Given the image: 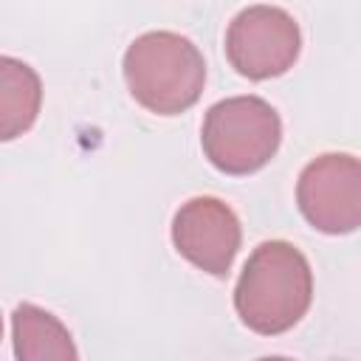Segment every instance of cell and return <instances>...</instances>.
Masks as SVG:
<instances>
[{
	"instance_id": "cell-1",
	"label": "cell",
	"mask_w": 361,
	"mask_h": 361,
	"mask_svg": "<svg viewBox=\"0 0 361 361\" xmlns=\"http://www.w3.org/2000/svg\"><path fill=\"white\" fill-rule=\"evenodd\" d=\"M313 271L307 257L285 240L259 243L234 285V307L243 324L259 336L290 330L310 307Z\"/></svg>"
},
{
	"instance_id": "cell-2",
	"label": "cell",
	"mask_w": 361,
	"mask_h": 361,
	"mask_svg": "<svg viewBox=\"0 0 361 361\" xmlns=\"http://www.w3.org/2000/svg\"><path fill=\"white\" fill-rule=\"evenodd\" d=\"M124 79L141 107L158 116H178L200 99L206 62L189 37L147 31L124 51Z\"/></svg>"
},
{
	"instance_id": "cell-3",
	"label": "cell",
	"mask_w": 361,
	"mask_h": 361,
	"mask_svg": "<svg viewBox=\"0 0 361 361\" xmlns=\"http://www.w3.org/2000/svg\"><path fill=\"white\" fill-rule=\"evenodd\" d=\"M279 113L259 96L220 99L206 110L200 144L209 164L226 175H251L279 149Z\"/></svg>"
},
{
	"instance_id": "cell-4",
	"label": "cell",
	"mask_w": 361,
	"mask_h": 361,
	"mask_svg": "<svg viewBox=\"0 0 361 361\" xmlns=\"http://www.w3.org/2000/svg\"><path fill=\"white\" fill-rule=\"evenodd\" d=\"M302 51L299 23L279 6H248L226 31V56L240 76L274 79L293 68Z\"/></svg>"
},
{
	"instance_id": "cell-5",
	"label": "cell",
	"mask_w": 361,
	"mask_h": 361,
	"mask_svg": "<svg viewBox=\"0 0 361 361\" xmlns=\"http://www.w3.org/2000/svg\"><path fill=\"white\" fill-rule=\"evenodd\" d=\"M296 203L316 231L350 234L361 228V158L350 152L313 158L299 172Z\"/></svg>"
},
{
	"instance_id": "cell-6",
	"label": "cell",
	"mask_w": 361,
	"mask_h": 361,
	"mask_svg": "<svg viewBox=\"0 0 361 361\" xmlns=\"http://www.w3.org/2000/svg\"><path fill=\"white\" fill-rule=\"evenodd\" d=\"M243 228L228 203L212 195H197L172 217V243L180 257H186L195 268L226 276L237 251H240Z\"/></svg>"
},
{
	"instance_id": "cell-7",
	"label": "cell",
	"mask_w": 361,
	"mask_h": 361,
	"mask_svg": "<svg viewBox=\"0 0 361 361\" xmlns=\"http://www.w3.org/2000/svg\"><path fill=\"white\" fill-rule=\"evenodd\" d=\"M11 344L17 361H79L71 330L31 302L11 310Z\"/></svg>"
},
{
	"instance_id": "cell-8",
	"label": "cell",
	"mask_w": 361,
	"mask_h": 361,
	"mask_svg": "<svg viewBox=\"0 0 361 361\" xmlns=\"http://www.w3.org/2000/svg\"><path fill=\"white\" fill-rule=\"evenodd\" d=\"M42 102V85L31 65L0 56V138L11 141L20 133H25Z\"/></svg>"
},
{
	"instance_id": "cell-9",
	"label": "cell",
	"mask_w": 361,
	"mask_h": 361,
	"mask_svg": "<svg viewBox=\"0 0 361 361\" xmlns=\"http://www.w3.org/2000/svg\"><path fill=\"white\" fill-rule=\"evenodd\" d=\"M259 361H293V358H285V355H265V358H259Z\"/></svg>"
}]
</instances>
